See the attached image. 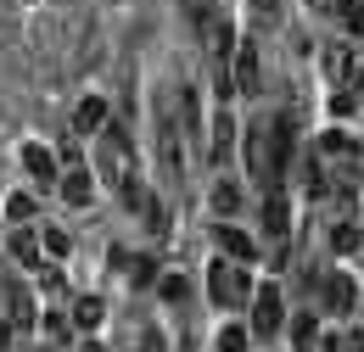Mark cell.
Wrapping results in <instances>:
<instances>
[{
  "label": "cell",
  "mask_w": 364,
  "mask_h": 352,
  "mask_svg": "<svg viewBox=\"0 0 364 352\" xmlns=\"http://www.w3.org/2000/svg\"><path fill=\"white\" fill-rule=\"evenodd\" d=\"M280 324H286L280 291H274V285H258V291H252V336H280Z\"/></svg>",
  "instance_id": "8992f818"
},
{
  "label": "cell",
  "mask_w": 364,
  "mask_h": 352,
  "mask_svg": "<svg viewBox=\"0 0 364 352\" xmlns=\"http://www.w3.org/2000/svg\"><path fill=\"white\" fill-rule=\"evenodd\" d=\"M230 79H235V89H247V95L258 89V50H252V45H241V50H235V67H230Z\"/></svg>",
  "instance_id": "2e32d148"
},
{
  "label": "cell",
  "mask_w": 364,
  "mask_h": 352,
  "mask_svg": "<svg viewBox=\"0 0 364 352\" xmlns=\"http://www.w3.org/2000/svg\"><path fill=\"white\" fill-rule=\"evenodd\" d=\"M0 313H6V324H11V330H34V324H40L34 291H28V285H17V280H6V285H0Z\"/></svg>",
  "instance_id": "5b68a950"
},
{
  "label": "cell",
  "mask_w": 364,
  "mask_h": 352,
  "mask_svg": "<svg viewBox=\"0 0 364 352\" xmlns=\"http://www.w3.org/2000/svg\"><path fill=\"white\" fill-rule=\"evenodd\" d=\"M353 302H359V285H353L348 274H331V280H325V308L331 313H353Z\"/></svg>",
  "instance_id": "4fadbf2b"
},
{
  "label": "cell",
  "mask_w": 364,
  "mask_h": 352,
  "mask_svg": "<svg viewBox=\"0 0 364 352\" xmlns=\"http://www.w3.org/2000/svg\"><path fill=\"white\" fill-rule=\"evenodd\" d=\"M101 319H107V302H101V297H79V302H73V324H79V330H95Z\"/></svg>",
  "instance_id": "ac0fdd59"
},
{
  "label": "cell",
  "mask_w": 364,
  "mask_h": 352,
  "mask_svg": "<svg viewBox=\"0 0 364 352\" xmlns=\"http://www.w3.org/2000/svg\"><path fill=\"white\" fill-rule=\"evenodd\" d=\"M348 352H364V330H353V336H348Z\"/></svg>",
  "instance_id": "1f68e13d"
},
{
  "label": "cell",
  "mask_w": 364,
  "mask_h": 352,
  "mask_svg": "<svg viewBox=\"0 0 364 352\" xmlns=\"http://www.w3.org/2000/svg\"><path fill=\"white\" fill-rule=\"evenodd\" d=\"M208 297H213L219 308H247V297H252V280H247V263H235V258L213 263V268H208Z\"/></svg>",
  "instance_id": "277c9868"
},
{
  "label": "cell",
  "mask_w": 364,
  "mask_h": 352,
  "mask_svg": "<svg viewBox=\"0 0 364 352\" xmlns=\"http://www.w3.org/2000/svg\"><path fill=\"white\" fill-rule=\"evenodd\" d=\"M151 129H157V163H163V179H168V190H180V185H185V145H191L180 106L157 95V101H151Z\"/></svg>",
  "instance_id": "3957f363"
},
{
  "label": "cell",
  "mask_w": 364,
  "mask_h": 352,
  "mask_svg": "<svg viewBox=\"0 0 364 352\" xmlns=\"http://www.w3.org/2000/svg\"><path fill=\"white\" fill-rule=\"evenodd\" d=\"M40 324H46V336H50V341H68V319H62V313H46Z\"/></svg>",
  "instance_id": "83f0119b"
},
{
  "label": "cell",
  "mask_w": 364,
  "mask_h": 352,
  "mask_svg": "<svg viewBox=\"0 0 364 352\" xmlns=\"http://www.w3.org/2000/svg\"><path fill=\"white\" fill-rule=\"evenodd\" d=\"M157 291H163V302H185V297H191V285H185L180 274H168V280H163Z\"/></svg>",
  "instance_id": "4316f807"
},
{
  "label": "cell",
  "mask_w": 364,
  "mask_h": 352,
  "mask_svg": "<svg viewBox=\"0 0 364 352\" xmlns=\"http://www.w3.org/2000/svg\"><path fill=\"white\" fill-rule=\"evenodd\" d=\"M140 352H163V336H151V330H146V336H140Z\"/></svg>",
  "instance_id": "f546056e"
},
{
  "label": "cell",
  "mask_w": 364,
  "mask_h": 352,
  "mask_svg": "<svg viewBox=\"0 0 364 352\" xmlns=\"http://www.w3.org/2000/svg\"><path fill=\"white\" fill-rule=\"evenodd\" d=\"M319 352H348V336H331V341H319Z\"/></svg>",
  "instance_id": "4dcf8cb0"
},
{
  "label": "cell",
  "mask_w": 364,
  "mask_h": 352,
  "mask_svg": "<svg viewBox=\"0 0 364 352\" xmlns=\"http://www.w3.org/2000/svg\"><path fill=\"white\" fill-rule=\"evenodd\" d=\"M135 285H151V258H135V274H129Z\"/></svg>",
  "instance_id": "f1b7e54d"
},
{
  "label": "cell",
  "mask_w": 364,
  "mask_h": 352,
  "mask_svg": "<svg viewBox=\"0 0 364 352\" xmlns=\"http://www.w3.org/2000/svg\"><path fill=\"white\" fill-rule=\"evenodd\" d=\"M95 174L107 179V185H118L129 207H146V185H140V168H135V140L118 129V123H107V129L95 134Z\"/></svg>",
  "instance_id": "7a4b0ae2"
},
{
  "label": "cell",
  "mask_w": 364,
  "mask_h": 352,
  "mask_svg": "<svg viewBox=\"0 0 364 352\" xmlns=\"http://www.w3.org/2000/svg\"><path fill=\"white\" fill-rule=\"evenodd\" d=\"M219 246H225V258H235V263H252L258 258V241L247 229H235V224H219Z\"/></svg>",
  "instance_id": "7c38bea8"
},
{
  "label": "cell",
  "mask_w": 364,
  "mask_h": 352,
  "mask_svg": "<svg viewBox=\"0 0 364 352\" xmlns=\"http://www.w3.org/2000/svg\"><path fill=\"white\" fill-rule=\"evenodd\" d=\"M73 129H79V134H101V129H107V101H101V95H85V101H79Z\"/></svg>",
  "instance_id": "5bb4252c"
},
{
  "label": "cell",
  "mask_w": 364,
  "mask_h": 352,
  "mask_svg": "<svg viewBox=\"0 0 364 352\" xmlns=\"http://www.w3.org/2000/svg\"><path fill=\"white\" fill-rule=\"evenodd\" d=\"M146 229H151V235H168V207H163L157 196H146Z\"/></svg>",
  "instance_id": "cb8c5ba5"
},
{
  "label": "cell",
  "mask_w": 364,
  "mask_h": 352,
  "mask_svg": "<svg viewBox=\"0 0 364 352\" xmlns=\"http://www.w3.org/2000/svg\"><path fill=\"white\" fill-rule=\"evenodd\" d=\"M241 157H247V179H258L264 190H274L280 174H286V163H291V118H269V123L247 129Z\"/></svg>",
  "instance_id": "6da1fadb"
},
{
  "label": "cell",
  "mask_w": 364,
  "mask_h": 352,
  "mask_svg": "<svg viewBox=\"0 0 364 352\" xmlns=\"http://www.w3.org/2000/svg\"><path fill=\"white\" fill-rule=\"evenodd\" d=\"M353 246H359V224L353 219L331 224V252H353Z\"/></svg>",
  "instance_id": "44dd1931"
},
{
  "label": "cell",
  "mask_w": 364,
  "mask_h": 352,
  "mask_svg": "<svg viewBox=\"0 0 364 352\" xmlns=\"http://www.w3.org/2000/svg\"><path fill=\"white\" fill-rule=\"evenodd\" d=\"M6 219H11V224H34V219H40V202H34L28 190H11V202H6Z\"/></svg>",
  "instance_id": "d6986e66"
},
{
  "label": "cell",
  "mask_w": 364,
  "mask_h": 352,
  "mask_svg": "<svg viewBox=\"0 0 364 352\" xmlns=\"http://www.w3.org/2000/svg\"><path fill=\"white\" fill-rule=\"evenodd\" d=\"M62 196L73 202V207H90V196H95V174L90 168H79V151L68 145V174H62Z\"/></svg>",
  "instance_id": "52a82bcc"
},
{
  "label": "cell",
  "mask_w": 364,
  "mask_h": 352,
  "mask_svg": "<svg viewBox=\"0 0 364 352\" xmlns=\"http://www.w3.org/2000/svg\"><path fill=\"white\" fill-rule=\"evenodd\" d=\"M79 352H107V347H95V341H85V347H79Z\"/></svg>",
  "instance_id": "d6a6232c"
},
{
  "label": "cell",
  "mask_w": 364,
  "mask_h": 352,
  "mask_svg": "<svg viewBox=\"0 0 364 352\" xmlns=\"http://www.w3.org/2000/svg\"><path fill=\"white\" fill-rule=\"evenodd\" d=\"M359 224H364V219H359Z\"/></svg>",
  "instance_id": "836d02e7"
},
{
  "label": "cell",
  "mask_w": 364,
  "mask_h": 352,
  "mask_svg": "<svg viewBox=\"0 0 364 352\" xmlns=\"http://www.w3.org/2000/svg\"><path fill=\"white\" fill-rule=\"evenodd\" d=\"M230 145H235V123H230V112L213 118V134H208V163H225Z\"/></svg>",
  "instance_id": "9a60e30c"
},
{
  "label": "cell",
  "mask_w": 364,
  "mask_h": 352,
  "mask_svg": "<svg viewBox=\"0 0 364 352\" xmlns=\"http://www.w3.org/2000/svg\"><path fill=\"white\" fill-rule=\"evenodd\" d=\"M40 241H46V258H68V252H73L68 229H56V224H46V229H40Z\"/></svg>",
  "instance_id": "603a6c76"
},
{
  "label": "cell",
  "mask_w": 364,
  "mask_h": 352,
  "mask_svg": "<svg viewBox=\"0 0 364 352\" xmlns=\"http://www.w3.org/2000/svg\"><path fill=\"white\" fill-rule=\"evenodd\" d=\"M180 6H185V23H191V28L202 34V40H208V34H213V28L225 23V11H219V0H180Z\"/></svg>",
  "instance_id": "30bf717a"
},
{
  "label": "cell",
  "mask_w": 364,
  "mask_h": 352,
  "mask_svg": "<svg viewBox=\"0 0 364 352\" xmlns=\"http://www.w3.org/2000/svg\"><path fill=\"white\" fill-rule=\"evenodd\" d=\"M213 207H219V213H241V185H235V179H219V185H213Z\"/></svg>",
  "instance_id": "ffe728a7"
},
{
  "label": "cell",
  "mask_w": 364,
  "mask_h": 352,
  "mask_svg": "<svg viewBox=\"0 0 364 352\" xmlns=\"http://www.w3.org/2000/svg\"><path fill=\"white\" fill-rule=\"evenodd\" d=\"M264 235H274V241H286V235H291V202H286V190H280V185L264 196Z\"/></svg>",
  "instance_id": "ba28073f"
},
{
  "label": "cell",
  "mask_w": 364,
  "mask_h": 352,
  "mask_svg": "<svg viewBox=\"0 0 364 352\" xmlns=\"http://www.w3.org/2000/svg\"><path fill=\"white\" fill-rule=\"evenodd\" d=\"M319 151H325V157H336V163H359V145H353V134H342V129L325 134V140H319Z\"/></svg>",
  "instance_id": "e0dca14e"
},
{
  "label": "cell",
  "mask_w": 364,
  "mask_h": 352,
  "mask_svg": "<svg viewBox=\"0 0 364 352\" xmlns=\"http://www.w3.org/2000/svg\"><path fill=\"white\" fill-rule=\"evenodd\" d=\"M23 168H28V179L46 190V185H62V168H56V157H50L46 145H23Z\"/></svg>",
  "instance_id": "9c48e42d"
},
{
  "label": "cell",
  "mask_w": 364,
  "mask_h": 352,
  "mask_svg": "<svg viewBox=\"0 0 364 352\" xmlns=\"http://www.w3.org/2000/svg\"><path fill=\"white\" fill-rule=\"evenodd\" d=\"M219 352H247V324H230V330H219Z\"/></svg>",
  "instance_id": "484cf974"
},
{
  "label": "cell",
  "mask_w": 364,
  "mask_h": 352,
  "mask_svg": "<svg viewBox=\"0 0 364 352\" xmlns=\"http://www.w3.org/2000/svg\"><path fill=\"white\" fill-rule=\"evenodd\" d=\"M11 258H17L23 268H34L40 258H46V241H40L34 224H17V235H11Z\"/></svg>",
  "instance_id": "8fae6325"
},
{
  "label": "cell",
  "mask_w": 364,
  "mask_h": 352,
  "mask_svg": "<svg viewBox=\"0 0 364 352\" xmlns=\"http://www.w3.org/2000/svg\"><path fill=\"white\" fill-rule=\"evenodd\" d=\"M291 341H297V352H314L319 330H314V319H309V313H297V319H291Z\"/></svg>",
  "instance_id": "7402d4cb"
},
{
  "label": "cell",
  "mask_w": 364,
  "mask_h": 352,
  "mask_svg": "<svg viewBox=\"0 0 364 352\" xmlns=\"http://www.w3.org/2000/svg\"><path fill=\"white\" fill-rule=\"evenodd\" d=\"M331 79H336V84L353 79V50H331Z\"/></svg>",
  "instance_id": "d4e9b609"
}]
</instances>
